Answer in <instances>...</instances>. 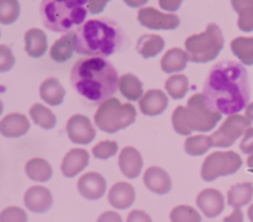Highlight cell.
<instances>
[{
	"instance_id": "1f68e13d",
	"label": "cell",
	"mask_w": 253,
	"mask_h": 222,
	"mask_svg": "<svg viewBox=\"0 0 253 222\" xmlns=\"http://www.w3.org/2000/svg\"><path fill=\"white\" fill-rule=\"evenodd\" d=\"M212 147L210 136H190L185 140L184 149L189 155H203Z\"/></svg>"
},
{
	"instance_id": "74e56055",
	"label": "cell",
	"mask_w": 253,
	"mask_h": 222,
	"mask_svg": "<svg viewBox=\"0 0 253 222\" xmlns=\"http://www.w3.org/2000/svg\"><path fill=\"white\" fill-rule=\"evenodd\" d=\"M15 57L10 47L0 44V72L5 73L14 67Z\"/></svg>"
},
{
	"instance_id": "f1b7e54d",
	"label": "cell",
	"mask_w": 253,
	"mask_h": 222,
	"mask_svg": "<svg viewBox=\"0 0 253 222\" xmlns=\"http://www.w3.org/2000/svg\"><path fill=\"white\" fill-rule=\"evenodd\" d=\"M231 51L245 66H253V37H236L231 42Z\"/></svg>"
},
{
	"instance_id": "4dcf8cb0",
	"label": "cell",
	"mask_w": 253,
	"mask_h": 222,
	"mask_svg": "<svg viewBox=\"0 0 253 222\" xmlns=\"http://www.w3.org/2000/svg\"><path fill=\"white\" fill-rule=\"evenodd\" d=\"M166 90L173 99H183L189 89V80L184 74H172L166 80Z\"/></svg>"
},
{
	"instance_id": "836d02e7",
	"label": "cell",
	"mask_w": 253,
	"mask_h": 222,
	"mask_svg": "<svg viewBox=\"0 0 253 222\" xmlns=\"http://www.w3.org/2000/svg\"><path fill=\"white\" fill-rule=\"evenodd\" d=\"M170 222H202V216L189 205L175 206L170 212Z\"/></svg>"
},
{
	"instance_id": "f35d334b",
	"label": "cell",
	"mask_w": 253,
	"mask_h": 222,
	"mask_svg": "<svg viewBox=\"0 0 253 222\" xmlns=\"http://www.w3.org/2000/svg\"><path fill=\"white\" fill-rule=\"evenodd\" d=\"M239 29L244 32L253 31V7L244 10L239 14V20H237Z\"/></svg>"
},
{
	"instance_id": "e0dca14e",
	"label": "cell",
	"mask_w": 253,
	"mask_h": 222,
	"mask_svg": "<svg viewBox=\"0 0 253 222\" xmlns=\"http://www.w3.org/2000/svg\"><path fill=\"white\" fill-rule=\"evenodd\" d=\"M119 167L126 178L135 179L141 174V170H142V155L136 148L125 147L119 154Z\"/></svg>"
},
{
	"instance_id": "f907efd6",
	"label": "cell",
	"mask_w": 253,
	"mask_h": 222,
	"mask_svg": "<svg viewBox=\"0 0 253 222\" xmlns=\"http://www.w3.org/2000/svg\"><path fill=\"white\" fill-rule=\"evenodd\" d=\"M2 110H4V104H2V101L0 100V115L2 113Z\"/></svg>"
},
{
	"instance_id": "b9f144b4",
	"label": "cell",
	"mask_w": 253,
	"mask_h": 222,
	"mask_svg": "<svg viewBox=\"0 0 253 222\" xmlns=\"http://www.w3.org/2000/svg\"><path fill=\"white\" fill-rule=\"evenodd\" d=\"M109 1H111V0H88L89 12L93 15L101 14Z\"/></svg>"
},
{
	"instance_id": "c3c4849f",
	"label": "cell",
	"mask_w": 253,
	"mask_h": 222,
	"mask_svg": "<svg viewBox=\"0 0 253 222\" xmlns=\"http://www.w3.org/2000/svg\"><path fill=\"white\" fill-rule=\"evenodd\" d=\"M245 116H246L247 118H250L251 122H253V101L246 106V113H245Z\"/></svg>"
},
{
	"instance_id": "ffe728a7",
	"label": "cell",
	"mask_w": 253,
	"mask_h": 222,
	"mask_svg": "<svg viewBox=\"0 0 253 222\" xmlns=\"http://www.w3.org/2000/svg\"><path fill=\"white\" fill-rule=\"evenodd\" d=\"M136 191L128 183L119 182L109 191V202L118 210H125L135 202Z\"/></svg>"
},
{
	"instance_id": "60d3db41",
	"label": "cell",
	"mask_w": 253,
	"mask_h": 222,
	"mask_svg": "<svg viewBox=\"0 0 253 222\" xmlns=\"http://www.w3.org/2000/svg\"><path fill=\"white\" fill-rule=\"evenodd\" d=\"M127 222H152L150 215L142 210H133L128 214Z\"/></svg>"
},
{
	"instance_id": "7402d4cb",
	"label": "cell",
	"mask_w": 253,
	"mask_h": 222,
	"mask_svg": "<svg viewBox=\"0 0 253 222\" xmlns=\"http://www.w3.org/2000/svg\"><path fill=\"white\" fill-rule=\"evenodd\" d=\"M48 48L47 35L40 29H30L25 34V49L32 58H40Z\"/></svg>"
},
{
	"instance_id": "7bdbcfd3",
	"label": "cell",
	"mask_w": 253,
	"mask_h": 222,
	"mask_svg": "<svg viewBox=\"0 0 253 222\" xmlns=\"http://www.w3.org/2000/svg\"><path fill=\"white\" fill-rule=\"evenodd\" d=\"M183 0H158V4L168 12H175L182 5Z\"/></svg>"
},
{
	"instance_id": "ab89813d",
	"label": "cell",
	"mask_w": 253,
	"mask_h": 222,
	"mask_svg": "<svg viewBox=\"0 0 253 222\" xmlns=\"http://www.w3.org/2000/svg\"><path fill=\"white\" fill-rule=\"evenodd\" d=\"M240 149L245 153V154H253V128L250 127L249 130L245 132L244 138H242L241 143H240Z\"/></svg>"
},
{
	"instance_id": "cb8c5ba5",
	"label": "cell",
	"mask_w": 253,
	"mask_h": 222,
	"mask_svg": "<svg viewBox=\"0 0 253 222\" xmlns=\"http://www.w3.org/2000/svg\"><path fill=\"white\" fill-rule=\"evenodd\" d=\"M188 61L187 52L180 48H170L161 59V68L167 74L177 73L187 68Z\"/></svg>"
},
{
	"instance_id": "d4e9b609",
	"label": "cell",
	"mask_w": 253,
	"mask_h": 222,
	"mask_svg": "<svg viewBox=\"0 0 253 222\" xmlns=\"http://www.w3.org/2000/svg\"><path fill=\"white\" fill-rule=\"evenodd\" d=\"M253 199V184L250 182L239 183L230 187L227 192V204L234 209L246 206Z\"/></svg>"
},
{
	"instance_id": "5b68a950",
	"label": "cell",
	"mask_w": 253,
	"mask_h": 222,
	"mask_svg": "<svg viewBox=\"0 0 253 222\" xmlns=\"http://www.w3.org/2000/svg\"><path fill=\"white\" fill-rule=\"evenodd\" d=\"M136 116L137 112L132 104H123L113 96L99 105L94 115V122L103 132L116 133L132 125Z\"/></svg>"
},
{
	"instance_id": "7dc6e473",
	"label": "cell",
	"mask_w": 253,
	"mask_h": 222,
	"mask_svg": "<svg viewBox=\"0 0 253 222\" xmlns=\"http://www.w3.org/2000/svg\"><path fill=\"white\" fill-rule=\"evenodd\" d=\"M126 5L130 7H141L148 2V0H124Z\"/></svg>"
},
{
	"instance_id": "5bb4252c",
	"label": "cell",
	"mask_w": 253,
	"mask_h": 222,
	"mask_svg": "<svg viewBox=\"0 0 253 222\" xmlns=\"http://www.w3.org/2000/svg\"><path fill=\"white\" fill-rule=\"evenodd\" d=\"M25 206L35 214H43L47 212L52 207L53 204V197L51 191L47 187L41 185H35L31 186L26 191L24 197Z\"/></svg>"
},
{
	"instance_id": "9c48e42d",
	"label": "cell",
	"mask_w": 253,
	"mask_h": 222,
	"mask_svg": "<svg viewBox=\"0 0 253 222\" xmlns=\"http://www.w3.org/2000/svg\"><path fill=\"white\" fill-rule=\"evenodd\" d=\"M251 120L245 115L234 113V115L227 116L221 126L210 135L212 147H230L236 142V140L245 135V132L251 127Z\"/></svg>"
},
{
	"instance_id": "484cf974",
	"label": "cell",
	"mask_w": 253,
	"mask_h": 222,
	"mask_svg": "<svg viewBox=\"0 0 253 222\" xmlns=\"http://www.w3.org/2000/svg\"><path fill=\"white\" fill-rule=\"evenodd\" d=\"M119 90L128 101H137L143 96L142 81L135 74H124L119 80Z\"/></svg>"
},
{
	"instance_id": "603a6c76",
	"label": "cell",
	"mask_w": 253,
	"mask_h": 222,
	"mask_svg": "<svg viewBox=\"0 0 253 222\" xmlns=\"http://www.w3.org/2000/svg\"><path fill=\"white\" fill-rule=\"evenodd\" d=\"M40 96L49 106H58L63 103L66 90L58 79L48 78L40 86Z\"/></svg>"
},
{
	"instance_id": "ee69618b",
	"label": "cell",
	"mask_w": 253,
	"mask_h": 222,
	"mask_svg": "<svg viewBox=\"0 0 253 222\" xmlns=\"http://www.w3.org/2000/svg\"><path fill=\"white\" fill-rule=\"evenodd\" d=\"M96 222H123L120 215L115 211H105L98 217Z\"/></svg>"
},
{
	"instance_id": "3957f363",
	"label": "cell",
	"mask_w": 253,
	"mask_h": 222,
	"mask_svg": "<svg viewBox=\"0 0 253 222\" xmlns=\"http://www.w3.org/2000/svg\"><path fill=\"white\" fill-rule=\"evenodd\" d=\"M124 42V31L110 17L88 20L76 31V51L83 56L109 57L120 51Z\"/></svg>"
},
{
	"instance_id": "8fae6325",
	"label": "cell",
	"mask_w": 253,
	"mask_h": 222,
	"mask_svg": "<svg viewBox=\"0 0 253 222\" xmlns=\"http://www.w3.org/2000/svg\"><path fill=\"white\" fill-rule=\"evenodd\" d=\"M66 131L68 138L77 145H89L95 138V128L86 116L76 113L67 121Z\"/></svg>"
},
{
	"instance_id": "7c38bea8",
	"label": "cell",
	"mask_w": 253,
	"mask_h": 222,
	"mask_svg": "<svg viewBox=\"0 0 253 222\" xmlns=\"http://www.w3.org/2000/svg\"><path fill=\"white\" fill-rule=\"evenodd\" d=\"M78 191L88 200H99L106 192V180L96 172L85 173L78 180Z\"/></svg>"
},
{
	"instance_id": "f546056e",
	"label": "cell",
	"mask_w": 253,
	"mask_h": 222,
	"mask_svg": "<svg viewBox=\"0 0 253 222\" xmlns=\"http://www.w3.org/2000/svg\"><path fill=\"white\" fill-rule=\"evenodd\" d=\"M30 116L32 121L43 130H52L57 123L56 115L42 104H34L30 109Z\"/></svg>"
},
{
	"instance_id": "8d00e7d4",
	"label": "cell",
	"mask_w": 253,
	"mask_h": 222,
	"mask_svg": "<svg viewBox=\"0 0 253 222\" xmlns=\"http://www.w3.org/2000/svg\"><path fill=\"white\" fill-rule=\"evenodd\" d=\"M0 222H27V214L17 206H9L0 212Z\"/></svg>"
},
{
	"instance_id": "6da1fadb",
	"label": "cell",
	"mask_w": 253,
	"mask_h": 222,
	"mask_svg": "<svg viewBox=\"0 0 253 222\" xmlns=\"http://www.w3.org/2000/svg\"><path fill=\"white\" fill-rule=\"evenodd\" d=\"M203 95L210 110L227 116L239 113L250 104L246 68L235 61L216 63L205 79Z\"/></svg>"
},
{
	"instance_id": "e575fe53",
	"label": "cell",
	"mask_w": 253,
	"mask_h": 222,
	"mask_svg": "<svg viewBox=\"0 0 253 222\" xmlns=\"http://www.w3.org/2000/svg\"><path fill=\"white\" fill-rule=\"evenodd\" d=\"M185 113H187V108H184V106H178V108L173 111L172 123L175 132L179 133V135L182 136H189L192 135L193 131L190 130L189 126H188Z\"/></svg>"
},
{
	"instance_id": "ac0fdd59",
	"label": "cell",
	"mask_w": 253,
	"mask_h": 222,
	"mask_svg": "<svg viewBox=\"0 0 253 222\" xmlns=\"http://www.w3.org/2000/svg\"><path fill=\"white\" fill-rule=\"evenodd\" d=\"M168 108L167 94L160 89H152L143 94L140 99V110L146 116H157L165 112Z\"/></svg>"
},
{
	"instance_id": "44dd1931",
	"label": "cell",
	"mask_w": 253,
	"mask_h": 222,
	"mask_svg": "<svg viewBox=\"0 0 253 222\" xmlns=\"http://www.w3.org/2000/svg\"><path fill=\"white\" fill-rule=\"evenodd\" d=\"M76 51V31H69L54 41L52 44L49 56L56 63H66L73 57Z\"/></svg>"
},
{
	"instance_id": "d6a6232c",
	"label": "cell",
	"mask_w": 253,
	"mask_h": 222,
	"mask_svg": "<svg viewBox=\"0 0 253 222\" xmlns=\"http://www.w3.org/2000/svg\"><path fill=\"white\" fill-rule=\"evenodd\" d=\"M19 0H0V24L11 25L19 19Z\"/></svg>"
},
{
	"instance_id": "8992f818",
	"label": "cell",
	"mask_w": 253,
	"mask_h": 222,
	"mask_svg": "<svg viewBox=\"0 0 253 222\" xmlns=\"http://www.w3.org/2000/svg\"><path fill=\"white\" fill-rule=\"evenodd\" d=\"M224 35L216 24L208 25L202 34L192 35L185 39V52L193 63H208L219 56L224 48Z\"/></svg>"
},
{
	"instance_id": "d590c367",
	"label": "cell",
	"mask_w": 253,
	"mask_h": 222,
	"mask_svg": "<svg viewBox=\"0 0 253 222\" xmlns=\"http://www.w3.org/2000/svg\"><path fill=\"white\" fill-rule=\"evenodd\" d=\"M119 145L115 141H101L93 147V155L98 159H109L118 153Z\"/></svg>"
},
{
	"instance_id": "d6986e66",
	"label": "cell",
	"mask_w": 253,
	"mask_h": 222,
	"mask_svg": "<svg viewBox=\"0 0 253 222\" xmlns=\"http://www.w3.org/2000/svg\"><path fill=\"white\" fill-rule=\"evenodd\" d=\"M29 130L30 121L24 113H9L0 121V133L5 137H21L26 135Z\"/></svg>"
},
{
	"instance_id": "52a82bcc",
	"label": "cell",
	"mask_w": 253,
	"mask_h": 222,
	"mask_svg": "<svg viewBox=\"0 0 253 222\" xmlns=\"http://www.w3.org/2000/svg\"><path fill=\"white\" fill-rule=\"evenodd\" d=\"M242 158L234 150L210 153L202 167V178L205 182H214L220 177L235 174L242 167Z\"/></svg>"
},
{
	"instance_id": "4316f807",
	"label": "cell",
	"mask_w": 253,
	"mask_h": 222,
	"mask_svg": "<svg viewBox=\"0 0 253 222\" xmlns=\"http://www.w3.org/2000/svg\"><path fill=\"white\" fill-rule=\"evenodd\" d=\"M25 172L27 177L37 183L48 182L52 178L53 170L51 164L43 158H32L25 165Z\"/></svg>"
},
{
	"instance_id": "ba28073f",
	"label": "cell",
	"mask_w": 253,
	"mask_h": 222,
	"mask_svg": "<svg viewBox=\"0 0 253 222\" xmlns=\"http://www.w3.org/2000/svg\"><path fill=\"white\" fill-rule=\"evenodd\" d=\"M187 121L192 131L197 132H209L214 130L222 117V113L212 111L208 108L203 94H194L188 100Z\"/></svg>"
},
{
	"instance_id": "681fc988",
	"label": "cell",
	"mask_w": 253,
	"mask_h": 222,
	"mask_svg": "<svg viewBox=\"0 0 253 222\" xmlns=\"http://www.w3.org/2000/svg\"><path fill=\"white\" fill-rule=\"evenodd\" d=\"M247 214H249V219H250V221L253 222V204L251 205V206L249 207V211H247Z\"/></svg>"
},
{
	"instance_id": "7a4b0ae2",
	"label": "cell",
	"mask_w": 253,
	"mask_h": 222,
	"mask_svg": "<svg viewBox=\"0 0 253 222\" xmlns=\"http://www.w3.org/2000/svg\"><path fill=\"white\" fill-rule=\"evenodd\" d=\"M115 67L99 57H88L76 62L71 71V84L74 90L91 105H100L113 98L119 88Z\"/></svg>"
},
{
	"instance_id": "f6af8a7d",
	"label": "cell",
	"mask_w": 253,
	"mask_h": 222,
	"mask_svg": "<svg viewBox=\"0 0 253 222\" xmlns=\"http://www.w3.org/2000/svg\"><path fill=\"white\" fill-rule=\"evenodd\" d=\"M231 5L235 11L240 14L244 10L253 7V0H231Z\"/></svg>"
},
{
	"instance_id": "4fadbf2b",
	"label": "cell",
	"mask_w": 253,
	"mask_h": 222,
	"mask_svg": "<svg viewBox=\"0 0 253 222\" xmlns=\"http://www.w3.org/2000/svg\"><path fill=\"white\" fill-rule=\"evenodd\" d=\"M197 206L205 216L212 219V217L219 216L224 211L225 197L219 190L212 189V187L204 189L198 195Z\"/></svg>"
},
{
	"instance_id": "9a60e30c",
	"label": "cell",
	"mask_w": 253,
	"mask_h": 222,
	"mask_svg": "<svg viewBox=\"0 0 253 222\" xmlns=\"http://www.w3.org/2000/svg\"><path fill=\"white\" fill-rule=\"evenodd\" d=\"M89 164V153L83 148H73L63 158L61 170L64 177L74 178Z\"/></svg>"
},
{
	"instance_id": "2e32d148",
	"label": "cell",
	"mask_w": 253,
	"mask_h": 222,
	"mask_svg": "<svg viewBox=\"0 0 253 222\" xmlns=\"http://www.w3.org/2000/svg\"><path fill=\"white\" fill-rule=\"evenodd\" d=\"M146 187L158 195L168 194L172 189V179L165 169L160 167H150L143 174Z\"/></svg>"
},
{
	"instance_id": "83f0119b",
	"label": "cell",
	"mask_w": 253,
	"mask_h": 222,
	"mask_svg": "<svg viewBox=\"0 0 253 222\" xmlns=\"http://www.w3.org/2000/svg\"><path fill=\"white\" fill-rule=\"evenodd\" d=\"M165 44V39L161 36L153 34H147L142 35L138 38L136 49H137V52L143 58H152V57H156L163 51Z\"/></svg>"
},
{
	"instance_id": "30bf717a",
	"label": "cell",
	"mask_w": 253,
	"mask_h": 222,
	"mask_svg": "<svg viewBox=\"0 0 253 222\" xmlns=\"http://www.w3.org/2000/svg\"><path fill=\"white\" fill-rule=\"evenodd\" d=\"M137 19L142 26L151 30H175L179 27L180 19L174 14H165L155 7H142Z\"/></svg>"
},
{
	"instance_id": "bcb514c9",
	"label": "cell",
	"mask_w": 253,
	"mask_h": 222,
	"mask_svg": "<svg viewBox=\"0 0 253 222\" xmlns=\"http://www.w3.org/2000/svg\"><path fill=\"white\" fill-rule=\"evenodd\" d=\"M224 222H244V212L241 209H235L230 216L225 217Z\"/></svg>"
},
{
	"instance_id": "277c9868",
	"label": "cell",
	"mask_w": 253,
	"mask_h": 222,
	"mask_svg": "<svg viewBox=\"0 0 253 222\" xmlns=\"http://www.w3.org/2000/svg\"><path fill=\"white\" fill-rule=\"evenodd\" d=\"M88 11V0H42L40 6L44 27L61 34L83 25Z\"/></svg>"
}]
</instances>
